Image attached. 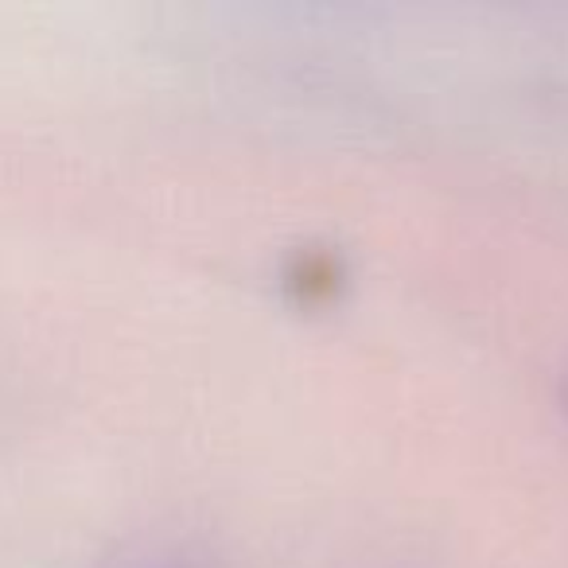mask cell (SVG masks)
I'll use <instances>...</instances> for the list:
<instances>
[{"label":"cell","mask_w":568,"mask_h":568,"mask_svg":"<svg viewBox=\"0 0 568 568\" xmlns=\"http://www.w3.org/2000/svg\"><path fill=\"white\" fill-rule=\"evenodd\" d=\"M565 405H568V386H565Z\"/></svg>","instance_id":"6da1fadb"}]
</instances>
